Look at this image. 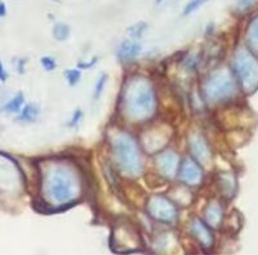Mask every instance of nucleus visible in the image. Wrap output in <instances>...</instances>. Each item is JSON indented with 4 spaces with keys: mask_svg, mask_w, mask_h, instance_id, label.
<instances>
[{
    "mask_svg": "<svg viewBox=\"0 0 258 255\" xmlns=\"http://www.w3.org/2000/svg\"><path fill=\"white\" fill-rule=\"evenodd\" d=\"M160 1H163V0H157V3H158V4H159Z\"/></svg>",
    "mask_w": 258,
    "mask_h": 255,
    "instance_id": "28",
    "label": "nucleus"
},
{
    "mask_svg": "<svg viewBox=\"0 0 258 255\" xmlns=\"http://www.w3.org/2000/svg\"><path fill=\"white\" fill-rule=\"evenodd\" d=\"M70 34V28L64 24H57L53 28V35L57 40H66Z\"/></svg>",
    "mask_w": 258,
    "mask_h": 255,
    "instance_id": "16",
    "label": "nucleus"
},
{
    "mask_svg": "<svg viewBox=\"0 0 258 255\" xmlns=\"http://www.w3.org/2000/svg\"><path fill=\"white\" fill-rule=\"evenodd\" d=\"M82 119H83V113L80 111V110H76V111L74 113V115H72V119L70 120V123H68V126H70V128H76V126L80 124Z\"/></svg>",
    "mask_w": 258,
    "mask_h": 255,
    "instance_id": "23",
    "label": "nucleus"
},
{
    "mask_svg": "<svg viewBox=\"0 0 258 255\" xmlns=\"http://www.w3.org/2000/svg\"><path fill=\"white\" fill-rule=\"evenodd\" d=\"M123 113L133 121H145L157 111V94L146 78L134 76L127 82L122 93Z\"/></svg>",
    "mask_w": 258,
    "mask_h": 255,
    "instance_id": "2",
    "label": "nucleus"
},
{
    "mask_svg": "<svg viewBox=\"0 0 258 255\" xmlns=\"http://www.w3.org/2000/svg\"><path fill=\"white\" fill-rule=\"evenodd\" d=\"M204 219H205L209 227H220L222 221H224V210H222L221 204L217 201H212L204 211Z\"/></svg>",
    "mask_w": 258,
    "mask_h": 255,
    "instance_id": "11",
    "label": "nucleus"
},
{
    "mask_svg": "<svg viewBox=\"0 0 258 255\" xmlns=\"http://www.w3.org/2000/svg\"><path fill=\"white\" fill-rule=\"evenodd\" d=\"M39 113H40L39 107H37L36 105L29 103V105H26L24 107V110H22V113H21L18 119H20L21 121H25V123H34V121H36Z\"/></svg>",
    "mask_w": 258,
    "mask_h": 255,
    "instance_id": "14",
    "label": "nucleus"
},
{
    "mask_svg": "<svg viewBox=\"0 0 258 255\" xmlns=\"http://www.w3.org/2000/svg\"><path fill=\"white\" fill-rule=\"evenodd\" d=\"M178 177L187 186L196 187L203 180V171H201L200 165L197 164L195 159L187 157L181 163L180 170H178Z\"/></svg>",
    "mask_w": 258,
    "mask_h": 255,
    "instance_id": "9",
    "label": "nucleus"
},
{
    "mask_svg": "<svg viewBox=\"0 0 258 255\" xmlns=\"http://www.w3.org/2000/svg\"><path fill=\"white\" fill-rule=\"evenodd\" d=\"M107 80H109V76L106 75L105 72H103V74H102V75L98 78V80H97V84H96L95 99H98L99 97H101V94L103 93V90H105V88H106Z\"/></svg>",
    "mask_w": 258,
    "mask_h": 255,
    "instance_id": "19",
    "label": "nucleus"
},
{
    "mask_svg": "<svg viewBox=\"0 0 258 255\" xmlns=\"http://www.w3.org/2000/svg\"><path fill=\"white\" fill-rule=\"evenodd\" d=\"M80 184L74 168L64 161L48 165L43 177V194L45 200L56 206L70 204L78 198Z\"/></svg>",
    "mask_w": 258,
    "mask_h": 255,
    "instance_id": "1",
    "label": "nucleus"
},
{
    "mask_svg": "<svg viewBox=\"0 0 258 255\" xmlns=\"http://www.w3.org/2000/svg\"><path fill=\"white\" fill-rule=\"evenodd\" d=\"M207 1L208 0H190V1L186 4V7H185L184 16H190V14H193L194 12H196L199 8L203 7Z\"/></svg>",
    "mask_w": 258,
    "mask_h": 255,
    "instance_id": "17",
    "label": "nucleus"
},
{
    "mask_svg": "<svg viewBox=\"0 0 258 255\" xmlns=\"http://www.w3.org/2000/svg\"><path fill=\"white\" fill-rule=\"evenodd\" d=\"M221 187L224 188V191H228L230 194H232V190H234V179L231 178V175L228 174H224L221 175Z\"/></svg>",
    "mask_w": 258,
    "mask_h": 255,
    "instance_id": "20",
    "label": "nucleus"
},
{
    "mask_svg": "<svg viewBox=\"0 0 258 255\" xmlns=\"http://www.w3.org/2000/svg\"><path fill=\"white\" fill-rule=\"evenodd\" d=\"M5 12H7V9H5V5H4L3 3H0V17H1V16H4V14H5Z\"/></svg>",
    "mask_w": 258,
    "mask_h": 255,
    "instance_id": "27",
    "label": "nucleus"
},
{
    "mask_svg": "<svg viewBox=\"0 0 258 255\" xmlns=\"http://www.w3.org/2000/svg\"><path fill=\"white\" fill-rule=\"evenodd\" d=\"M247 43L252 52L258 55V16L251 21L247 30Z\"/></svg>",
    "mask_w": 258,
    "mask_h": 255,
    "instance_id": "13",
    "label": "nucleus"
},
{
    "mask_svg": "<svg viewBox=\"0 0 258 255\" xmlns=\"http://www.w3.org/2000/svg\"><path fill=\"white\" fill-rule=\"evenodd\" d=\"M191 235L196 238L204 248L208 249L213 245V235L211 229L199 218H194V221L191 222Z\"/></svg>",
    "mask_w": 258,
    "mask_h": 255,
    "instance_id": "10",
    "label": "nucleus"
},
{
    "mask_svg": "<svg viewBox=\"0 0 258 255\" xmlns=\"http://www.w3.org/2000/svg\"><path fill=\"white\" fill-rule=\"evenodd\" d=\"M253 1H255V0H240V1H239V5H240L241 8H247L249 7Z\"/></svg>",
    "mask_w": 258,
    "mask_h": 255,
    "instance_id": "26",
    "label": "nucleus"
},
{
    "mask_svg": "<svg viewBox=\"0 0 258 255\" xmlns=\"http://www.w3.org/2000/svg\"><path fill=\"white\" fill-rule=\"evenodd\" d=\"M24 103H25L24 95H22V93L20 92L14 95L13 98L10 99L7 105H4L3 111H5V113H20L21 109H22V106H24Z\"/></svg>",
    "mask_w": 258,
    "mask_h": 255,
    "instance_id": "15",
    "label": "nucleus"
},
{
    "mask_svg": "<svg viewBox=\"0 0 258 255\" xmlns=\"http://www.w3.org/2000/svg\"><path fill=\"white\" fill-rule=\"evenodd\" d=\"M190 151L191 155L197 163H200L201 165H209L212 160V150L208 141L201 136L200 133H193L190 134Z\"/></svg>",
    "mask_w": 258,
    "mask_h": 255,
    "instance_id": "8",
    "label": "nucleus"
},
{
    "mask_svg": "<svg viewBox=\"0 0 258 255\" xmlns=\"http://www.w3.org/2000/svg\"><path fill=\"white\" fill-rule=\"evenodd\" d=\"M64 78L67 80V83L71 86L78 84L80 82V79H82V72L76 70V68H71V70H67V71H64Z\"/></svg>",
    "mask_w": 258,
    "mask_h": 255,
    "instance_id": "18",
    "label": "nucleus"
},
{
    "mask_svg": "<svg viewBox=\"0 0 258 255\" xmlns=\"http://www.w3.org/2000/svg\"><path fill=\"white\" fill-rule=\"evenodd\" d=\"M145 28H146V25L143 24V22H138V24L133 25L128 31L130 32L132 38H139V36H142V32Z\"/></svg>",
    "mask_w": 258,
    "mask_h": 255,
    "instance_id": "21",
    "label": "nucleus"
},
{
    "mask_svg": "<svg viewBox=\"0 0 258 255\" xmlns=\"http://www.w3.org/2000/svg\"><path fill=\"white\" fill-rule=\"evenodd\" d=\"M203 92L208 102H222L234 97L236 93V83L227 70H217L205 80Z\"/></svg>",
    "mask_w": 258,
    "mask_h": 255,
    "instance_id": "5",
    "label": "nucleus"
},
{
    "mask_svg": "<svg viewBox=\"0 0 258 255\" xmlns=\"http://www.w3.org/2000/svg\"><path fill=\"white\" fill-rule=\"evenodd\" d=\"M40 63H41V66H43V68L47 70V71H52V70H55L56 66H57L55 58H52V57H43L40 59Z\"/></svg>",
    "mask_w": 258,
    "mask_h": 255,
    "instance_id": "22",
    "label": "nucleus"
},
{
    "mask_svg": "<svg viewBox=\"0 0 258 255\" xmlns=\"http://www.w3.org/2000/svg\"><path fill=\"white\" fill-rule=\"evenodd\" d=\"M7 71H5V70H4V67H3V65H1V62H0V80H1V82H4V80H7Z\"/></svg>",
    "mask_w": 258,
    "mask_h": 255,
    "instance_id": "25",
    "label": "nucleus"
},
{
    "mask_svg": "<svg viewBox=\"0 0 258 255\" xmlns=\"http://www.w3.org/2000/svg\"><path fill=\"white\" fill-rule=\"evenodd\" d=\"M110 143L112 156L120 171L127 177H138L142 171V160L136 140L128 133L119 132L111 137Z\"/></svg>",
    "mask_w": 258,
    "mask_h": 255,
    "instance_id": "3",
    "label": "nucleus"
},
{
    "mask_svg": "<svg viewBox=\"0 0 258 255\" xmlns=\"http://www.w3.org/2000/svg\"><path fill=\"white\" fill-rule=\"evenodd\" d=\"M96 62H97V58H93L91 62H80L78 66L80 68H91V67H93V66H95Z\"/></svg>",
    "mask_w": 258,
    "mask_h": 255,
    "instance_id": "24",
    "label": "nucleus"
},
{
    "mask_svg": "<svg viewBox=\"0 0 258 255\" xmlns=\"http://www.w3.org/2000/svg\"><path fill=\"white\" fill-rule=\"evenodd\" d=\"M141 52H142V45L136 43V41L126 40L123 41L120 48L118 49V57L123 62H130L133 59H136Z\"/></svg>",
    "mask_w": 258,
    "mask_h": 255,
    "instance_id": "12",
    "label": "nucleus"
},
{
    "mask_svg": "<svg viewBox=\"0 0 258 255\" xmlns=\"http://www.w3.org/2000/svg\"><path fill=\"white\" fill-rule=\"evenodd\" d=\"M147 210L151 218L163 223H176L178 219V210L173 202L163 196H154L150 198Z\"/></svg>",
    "mask_w": 258,
    "mask_h": 255,
    "instance_id": "6",
    "label": "nucleus"
},
{
    "mask_svg": "<svg viewBox=\"0 0 258 255\" xmlns=\"http://www.w3.org/2000/svg\"><path fill=\"white\" fill-rule=\"evenodd\" d=\"M232 70L244 92L252 93L258 88V58L256 53L240 48L232 59Z\"/></svg>",
    "mask_w": 258,
    "mask_h": 255,
    "instance_id": "4",
    "label": "nucleus"
},
{
    "mask_svg": "<svg viewBox=\"0 0 258 255\" xmlns=\"http://www.w3.org/2000/svg\"><path fill=\"white\" fill-rule=\"evenodd\" d=\"M155 165H157L159 173L166 179H173L176 174L178 173L181 167V159L178 153L173 150H168L165 152L160 153L159 156L155 159Z\"/></svg>",
    "mask_w": 258,
    "mask_h": 255,
    "instance_id": "7",
    "label": "nucleus"
}]
</instances>
